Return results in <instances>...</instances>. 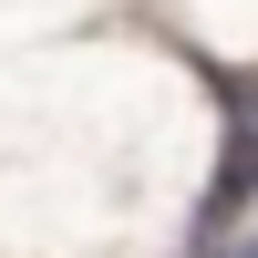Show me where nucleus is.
<instances>
[{"instance_id": "obj_1", "label": "nucleus", "mask_w": 258, "mask_h": 258, "mask_svg": "<svg viewBox=\"0 0 258 258\" xmlns=\"http://www.w3.org/2000/svg\"><path fill=\"white\" fill-rule=\"evenodd\" d=\"M248 197H258V114H238V135H227V165H217V186H207V238H217Z\"/></svg>"}, {"instance_id": "obj_2", "label": "nucleus", "mask_w": 258, "mask_h": 258, "mask_svg": "<svg viewBox=\"0 0 258 258\" xmlns=\"http://www.w3.org/2000/svg\"><path fill=\"white\" fill-rule=\"evenodd\" d=\"M238 258H258V248H238Z\"/></svg>"}]
</instances>
